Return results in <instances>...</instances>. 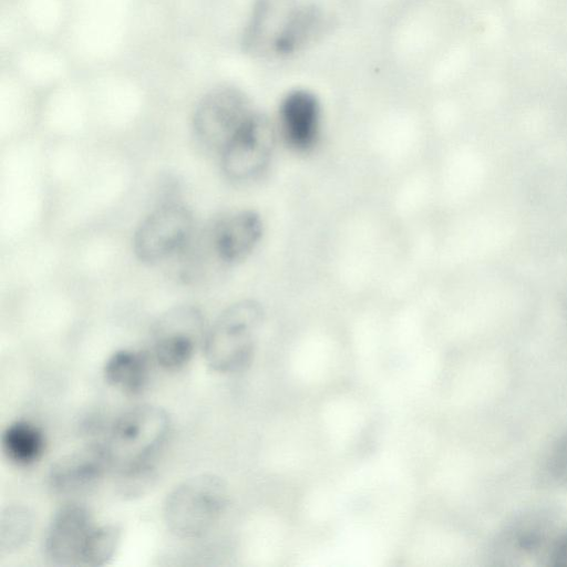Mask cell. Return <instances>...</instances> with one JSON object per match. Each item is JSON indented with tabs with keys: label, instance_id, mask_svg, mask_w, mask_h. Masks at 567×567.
Masks as SVG:
<instances>
[{
	"label": "cell",
	"instance_id": "cell-1",
	"mask_svg": "<svg viewBox=\"0 0 567 567\" xmlns=\"http://www.w3.org/2000/svg\"><path fill=\"white\" fill-rule=\"evenodd\" d=\"M167 412L156 405L143 404L123 412L101 442L110 467L118 475L154 468L152 461L169 432Z\"/></svg>",
	"mask_w": 567,
	"mask_h": 567
},
{
	"label": "cell",
	"instance_id": "cell-2",
	"mask_svg": "<svg viewBox=\"0 0 567 567\" xmlns=\"http://www.w3.org/2000/svg\"><path fill=\"white\" fill-rule=\"evenodd\" d=\"M264 319V309L255 300H241L226 308L203 340L210 369L219 373L245 370L255 354Z\"/></svg>",
	"mask_w": 567,
	"mask_h": 567
},
{
	"label": "cell",
	"instance_id": "cell-3",
	"mask_svg": "<svg viewBox=\"0 0 567 567\" xmlns=\"http://www.w3.org/2000/svg\"><path fill=\"white\" fill-rule=\"evenodd\" d=\"M228 503L226 483L214 474H199L178 484L166 497L163 517L179 538H198L219 520Z\"/></svg>",
	"mask_w": 567,
	"mask_h": 567
},
{
	"label": "cell",
	"instance_id": "cell-4",
	"mask_svg": "<svg viewBox=\"0 0 567 567\" xmlns=\"http://www.w3.org/2000/svg\"><path fill=\"white\" fill-rule=\"evenodd\" d=\"M559 530L550 512L522 514L497 535L492 545L491 558L494 564L502 566L548 565Z\"/></svg>",
	"mask_w": 567,
	"mask_h": 567
},
{
	"label": "cell",
	"instance_id": "cell-5",
	"mask_svg": "<svg viewBox=\"0 0 567 567\" xmlns=\"http://www.w3.org/2000/svg\"><path fill=\"white\" fill-rule=\"evenodd\" d=\"M192 212L179 203H166L151 212L138 225L133 250L137 259L157 265L173 259L195 230Z\"/></svg>",
	"mask_w": 567,
	"mask_h": 567
},
{
	"label": "cell",
	"instance_id": "cell-6",
	"mask_svg": "<svg viewBox=\"0 0 567 567\" xmlns=\"http://www.w3.org/2000/svg\"><path fill=\"white\" fill-rule=\"evenodd\" d=\"M277 134L266 115L254 112L219 153L224 175L236 183L259 177L271 162Z\"/></svg>",
	"mask_w": 567,
	"mask_h": 567
},
{
	"label": "cell",
	"instance_id": "cell-7",
	"mask_svg": "<svg viewBox=\"0 0 567 567\" xmlns=\"http://www.w3.org/2000/svg\"><path fill=\"white\" fill-rule=\"evenodd\" d=\"M252 114L241 91L230 86L215 89L195 109L192 121L194 136L200 146L219 155Z\"/></svg>",
	"mask_w": 567,
	"mask_h": 567
},
{
	"label": "cell",
	"instance_id": "cell-8",
	"mask_svg": "<svg viewBox=\"0 0 567 567\" xmlns=\"http://www.w3.org/2000/svg\"><path fill=\"white\" fill-rule=\"evenodd\" d=\"M204 319L194 307H178L163 315L153 329V358L164 370L177 371L193 358L205 337Z\"/></svg>",
	"mask_w": 567,
	"mask_h": 567
},
{
	"label": "cell",
	"instance_id": "cell-9",
	"mask_svg": "<svg viewBox=\"0 0 567 567\" xmlns=\"http://www.w3.org/2000/svg\"><path fill=\"white\" fill-rule=\"evenodd\" d=\"M95 524L90 511L76 503L63 505L53 515L44 537L48 559L59 566L81 564L83 549Z\"/></svg>",
	"mask_w": 567,
	"mask_h": 567
},
{
	"label": "cell",
	"instance_id": "cell-10",
	"mask_svg": "<svg viewBox=\"0 0 567 567\" xmlns=\"http://www.w3.org/2000/svg\"><path fill=\"white\" fill-rule=\"evenodd\" d=\"M110 467L101 442L59 458L50 467L48 486L56 495H74L93 486Z\"/></svg>",
	"mask_w": 567,
	"mask_h": 567
},
{
	"label": "cell",
	"instance_id": "cell-11",
	"mask_svg": "<svg viewBox=\"0 0 567 567\" xmlns=\"http://www.w3.org/2000/svg\"><path fill=\"white\" fill-rule=\"evenodd\" d=\"M217 255L225 268L244 261L261 239L264 225L254 210L231 213L210 224Z\"/></svg>",
	"mask_w": 567,
	"mask_h": 567
},
{
	"label": "cell",
	"instance_id": "cell-12",
	"mask_svg": "<svg viewBox=\"0 0 567 567\" xmlns=\"http://www.w3.org/2000/svg\"><path fill=\"white\" fill-rule=\"evenodd\" d=\"M297 7L296 0H256L243 34V50L258 58L275 54Z\"/></svg>",
	"mask_w": 567,
	"mask_h": 567
},
{
	"label": "cell",
	"instance_id": "cell-13",
	"mask_svg": "<svg viewBox=\"0 0 567 567\" xmlns=\"http://www.w3.org/2000/svg\"><path fill=\"white\" fill-rule=\"evenodd\" d=\"M320 131V104L307 90L289 92L279 106V134L286 144L307 152L318 141Z\"/></svg>",
	"mask_w": 567,
	"mask_h": 567
},
{
	"label": "cell",
	"instance_id": "cell-14",
	"mask_svg": "<svg viewBox=\"0 0 567 567\" xmlns=\"http://www.w3.org/2000/svg\"><path fill=\"white\" fill-rule=\"evenodd\" d=\"M330 27V17L317 4L297 7L279 39L277 55L295 54L319 40Z\"/></svg>",
	"mask_w": 567,
	"mask_h": 567
},
{
	"label": "cell",
	"instance_id": "cell-15",
	"mask_svg": "<svg viewBox=\"0 0 567 567\" xmlns=\"http://www.w3.org/2000/svg\"><path fill=\"white\" fill-rule=\"evenodd\" d=\"M103 373L111 386L126 395H137L148 381V354L128 349L118 350L106 360Z\"/></svg>",
	"mask_w": 567,
	"mask_h": 567
},
{
	"label": "cell",
	"instance_id": "cell-16",
	"mask_svg": "<svg viewBox=\"0 0 567 567\" xmlns=\"http://www.w3.org/2000/svg\"><path fill=\"white\" fill-rule=\"evenodd\" d=\"M1 446L9 461L19 466H29L42 457L45 436L37 424L18 420L3 431Z\"/></svg>",
	"mask_w": 567,
	"mask_h": 567
},
{
	"label": "cell",
	"instance_id": "cell-17",
	"mask_svg": "<svg viewBox=\"0 0 567 567\" xmlns=\"http://www.w3.org/2000/svg\"><path fill=\"white\" fill-rule=\"evenodd\" d=\"M33 528L32 513L22 505L7 507L0 517V551L12 553L22 548Z\"/></svg>",
	"mask_w": 567,
	"mask_h": 567
},
{
	"label": "cell",
	"instance_id": "cell-18",
	"mask_svg": "<svg viewBox=\"0 0 567 567\" xmlns=\"http://www.w3.org/2000/svg\"><path fill=\"white\" fill-rule=\"evenodd\" d=\"M121 540V529L114 524L95 525L83 549L81 565L103 566L114 556Z\"/></svg>",
	"mask_w": 567,
	"mask_h": 567
},
{
	"label": "cell",
	"instance_id": "cell-19",
	"mask_svg": "<svg viewBox=\"0 0 567 567\" xmlns=\"http://www.w3.org/2000/svg\"><path fill=\"white\" fill-rule=\"evenodd\" d=\"M545 471L554 484L567 489V432L551 446Z\"/></svg>",
	"mask_w": 567,
	"mask_h": 567
},
{
	"label": "cell",
	"instance_id": "cell-20",
	"mask_svg": "<svg viewBox=\"0 0 567 567\" xmlns=\"http://www.w3.org/2000/svg\"><path fill=\"white\" fill-rule=\"evenodd\" d=\"M548 566L567 567V527L560 528L553 544Z\"/></svg>",
	"mask_w": 567,
	"mask_h": 567
}]
</instances>
